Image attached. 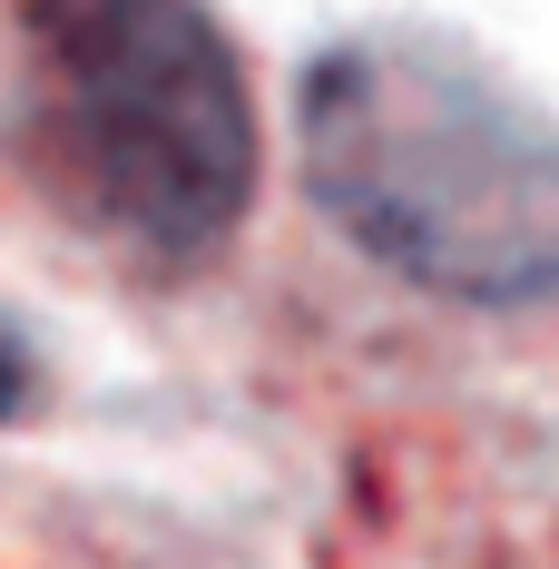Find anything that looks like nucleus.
<instances>
[{
    "label": "nucleus",
    "mask_w": 559,
    "mask_h": 569,
    "mask_svg": "<svg viewBox=\"0 0 559 569\" xmlns=\"http://www.w3.org/2000/svg\"><path fill=\"white\" fill-rule=\"evenodd\" d=\"M305 187L422 295L559 305V128L451 40L383 30L315 59Z\"/></svg>",
    "instance_id": "nucleus-1"
},
{
    "label": "nucleus",
    "mask_w": 559,
    "mask_h": 569,
    "mask_svg": "<svg viewBox=\"0 0 559 569\" xmlns=\"http://www.w3.org/2000/svg\"><path fill=\"white\" fill-rule=\"evenodd\" d=\"M59 138L148 256H217L256 197V99L207 0H59Z\"/></svg>",
    "instance_id": "nucleus-2"
}]
</instances>
